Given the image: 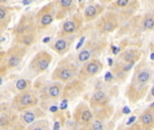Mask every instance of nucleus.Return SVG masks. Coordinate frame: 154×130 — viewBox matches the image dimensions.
<instances>
[{
  "label": "nucleus",
  "instance_id": "24",
  "mask_svg": "<svg viewBox=\"0 0 154 130\" xmlns=\"http://www.w3.org/2000/svg\"><path fill=\"white\" fill-rule=\"evenodd\" d=\"M35 119V115L32 112H26L24 115V121L26 123V124H31L34 121Z\"/></svg>",
  "mask_w": 154,
  "mask_h": 130
},
{
  "label": "nucleus",
  "instance_id": "14",
  "mask_svg": "<svg viewBox=\"0 0 154 130\" xmlns=\"http://www.w3.org/2000/svg\"><path fill=\"white\" fill-rule=\"evenodd\" d=\"M142 29L144 31H152L154 30V12L146 13L141 21Z\"/></svg>",
  "mask_w": 154,
  "mask_h": 130
},
{
  "label": "nucleus",
  "instance_id": "3",
  "mask_svg": "<svg viewBox=\"0 0 154 130\" xmlns=\"http://www.w3.org/2000/svg\"><path fill=\"white\" fill-rule=\"evenodd\" d=\"M119 27V19L117 14L107 11L103 14L96 22V28L101 33H110Z\"/></svg>",
  "mask_w": 154,
  "mask_h": 130
},
{
  "label": "nucleus",
  "instance_id": "11",
  "mask_svg": "<svg viewBox=\"0 0 154 130\" xmlns=\"http://www.w3.org/2000/svg\"><path fill=\"white\" fill-rule=\"evenodd\" d=\"M103 69L102 63L99 62L97 59H93L90 60L89 62L86 63L82 70H80V75L84 77H92L96 75L97 73H99Z\"/></svg>",
  "mask_w": 154,
  "mask_h": 130
},
{
  "label": "nucleus",
  "instance_id": "12",
  "mask_svg": "<svg viewBox=\"0 0 154 130\" xmlns=\"http://www.w3.org/2000/svg\"><path fill=\"white\" fill-rule=\"evenodd\" d=\"M72 41H73V39L68 35L60 36V38H58L53 44L51 48H53L56 52H58L59 54L62 55V54L66 53L68 52V50L70 49V46L72 44Z\"/></svg>",
  "mask_w": 154,
  "mask_h": 130
},
{
  "label": "nucleus",
  "instance_id": "4",
  "mask_svg": "<svg viewBox=\"0 0 154 130\" xmlns=\"http://www.w3.org/2000/svg\"><path fill=\"white\" fill-rule=\"evenodd\" d=\"M85 20L83 17V14L77 11L73 15L68 16L66 20H64V22L61 25L60 35L63 36L75 33L76 32L80 30Z\"/></svg>",
  "mask_w": 154,
  "mask_h": 130
},
{
  "label": "nucleus",
  "instance_id": "9",
  "mask_svg": "<svg viewBox=\"0 0 154 130\" xmlns=\"http://www.w3.org/2000/svg\"><path fill=\"white\" fill-rule=\"evenodd\" d=\"M105 6L103 4H91L85 7L83 12V17L85 22H92L96 18L100 17L105 13Z\"/></svg>",
  "mask_w": 154,
  "mask_h": 130
},
{
  "label": "nucleus",
  "instance_id": "38",
  "mask_svg": "<svg viewBox=\"0 0 154 130\" xmlns=\"http://www.w3.org/2000/svg\"><path fill=\"white\" fill-rule=\"evenodd\" d=\"M150 107H154V102H153V103H152V104L150 105Z\"/></svg>",
  "mask_w": 154,
  "mask_h": 130
},
{
  "label": "nucleus",
  "instance_id": "34",
  "mask_svg": "<svg viewBox=\"0 0 154 130\" xmlns=\"http://www.w3.org/2000/svg\"><path fill=\"white\" fill-rule=\"evenodd\" d=\"M8 0H0V5H5Z\"/></svg>",
  "mask_w": 154,
  "mask_h": 130
},
{
  "label": "nucleus",
  "instance_id": "31",
  "mask_svg": "<svg viewBox=\"0 0 154 130\" xmlns=\"http://www.w3.org/2000/svg\"><path fill=\"white\" fill-rule=\"evenodd\" d=\"M135 119H136V117H131V118L128 119V121H127V125H131V124H132V123L135 121Z\"/></svg>",
  "mask_w": 154,
  "mask_h": 130
},
{
  "label": "nucleus",
  "instance_id": "7",
  "mask_svg": "<svg viewBox=\"0 0 154 130\" xmlns=\"http://www.w3.org/2000/svg\"><path fill=\"white\" fill-rule=\"evenodd\" d=\"M77 73V67L71 63L60 64L53 72V79L62 81L71 80Z\"/></svg>",
  "mask_w": 154,
  "mask_h": 130
},
{
  "label": "nucleus",
  "instance_id": "33",
  "mask_svg": "<svg viewBox=\"0 0 154 130\" xmlns=\"http://www.w3.org/2000/svg\"><path fill=\"white\" fill-rule=\"evenodd\" d=\"M53 130H60V123L57 121L54 123V126H53Z\"/></svg>",
  "mask_w": 154,
  "mask_h": 130
},
{
  "label": "nucleus",
  "instance_id": "1",
  "mask_svg": "<svg viewBox=\"0 0 154 130\" xmlns=\"http://www.w3.org/2000/svg\"><path fill=\"white\" fill-rule=\"evenodd\" d=\"M37 29H39V27L36 20V15L25 13L21 16L19 22L15 25L14 33L17 36H21L32 33H36Z\"/></svg>",
  "mask_w": 154,
  "mask_h": 130
},
{
  "label": "nucleus",
  "instance_id": "13",
  "mask_svg": "<svg viewBox=\"0 0 154 130\" xmlns=\"http://www.w3.org/2000/svg\"><path fill=\"white\" fill-rule=\"evenodd\" d=\"M14 10L12 7L0 5V29L1 32L6 29L12 19V13Z\"/></svg>",
  "mask_w": 154,
  "mask_h": 130
},
{
  "label": "nucleus",
  "instance_id": "18",
  "mask_svg": "<svg viewBox=\"0 0 154 130\" xmlns=\"http://www.w3.org/2000/svg\"><path fill=\"white\" fill-rule=\"evenodd\" d=\"M32 102H33L32 96V94L28 93V92H27V93L23 94L22 96H20L19 100H18V103L22 107H28V106L32 105Z\"/></svg>",
  "mask_w": 154,
  "mask_h": 130
},
{
  "label": "nucleus",
  "instance_id": "27",
  "mask_svg": "<svg viewBox=\"0 0 154 130\" xmlns=\"http://www.w3.org/2000/svg\"><path fill=\"white\" fill-rule=\"evenodd\" d=\"M67 107H68V101L65 99V100H63V101L61 102V104H60V109L64 110V109H66Z\"/></svg>",
  "mask_w": 154,
  "mask_h": 130
},
{
  "label": "nucleus",
  "instance_id": "36",
  "mask_svg": "<svg viewBox=\"0 0 154 130\" xmlns=\"http://www.w3.org/2000/svg\"><path fill=\"white\" fill-rule=\"evenodd\" d=\"M151 94H152V96L154 97V87L151 89Z\"/></svg>",
  "mask_w": 154,
  "mask_h": 130
},
{
  "label": "nucleus",
  "instance_id": "15",
  "mask_svg": "<svg viewBox=\"0 0 154 130\" xmlns=\"http://www.w3.org/2000/svg\"><path fill=\"white\" fill-rule=\"evenodd\" d=\"M35 40H36V33H32L21 35V36H17L16 41L21 45L31 46L35 43Z\"/></svg>",
  "mask_w": 154,
  "mask_h": 130
},
{
  "label": "nucleus",
  "instance_id": "6",
  "mask_svg": "<svg viewBox=\"0 0 154 130\" xmlns=\"http://www.w3.org/2000/svg\"><path fill=\"white\" fill-rule=\"evenodd\" d=\"M53 57L47 52H38L30 63V69L36 73L42 72L50 66Z\"/></svg>",
  "mask_w": 154,
  "mask_h": 130
},
{
  "label": "nucleus",
  "instance_id": "10",
  "mask_svg": "<svg viewBox=\"0 0 154 130\" xmlns=\"http://www.w3.org/2000/svg\"><path fill=\"white\" fill-rule=\"evenodd\" d=\"M135 0H115L114 2L109 5L108 10L114 12V13H132L134 10L138 9V7H134Z\"/></svg>",
  "mask_w": 154,
  "mask_h": 130
},
{
  "label": "nucleus",
  "instance_id": "20",
  "mask_svg": "<svg viewBox=\"0 0 154 130\" xmlns=\"http://www.w3.org/2000/svg\"><path fill=\"white\" fill-rule=\"evenodd\" d=\"M48 94L51 98H58L60 94V87L58 85L50 86L48 90Z\"/></svg>",
  "mask_w": 154,
  "mask_h": 130
},
{
  "label": "nucleus",
  "instance_id": "25",
  "mask_svg": "<svg viewBox=\"0 0 154 130\" xmlns=\"http://www.w3.org/2000/svg\"><path fill=\"white\" fill-rule=\"evenodd\" d=\"M81 118L84 122H89L92 119V113L89 110H85L81 114Z\"/></svg>",
  "mask_w": 154,
  "mask_h": 130
},
{
  "label": "nucleus",
  "instance_id": "5",
  "mask_svg": "<svg viewBox=\"0 0 154 130\" xmlns=\"http://www.w3.org/2000/svg\"><path fill=\"white\" fill-rule=\"evenodd\" d=\"M77 9V0H55V18L58 20H62L68 15H73Z\"/></svg>",
  "mask_w": 154,
  "mask_h": 130
},
{
  "label": "nucleus",
  "instance_id": "29",
  "mask_svg": "<svg viewBox=\"0 0 154 130\" xmlns=\"http://www.w3.org/2000/svg\"><path fill=\"white\" fill-rule=\"evenodd\" d=\"M123 113L124 114H125V115H127V114H130L131 113V109L127 107V106H125V107H123Z\"/></svg>",
  "mask_w": 154,
  "mask_h": 130
},
{
  "label": "nucleus",
  "instance_id": "2",
  "mask_svg": "<svg viewBox=\"0 0 154 130\" xmlns=\"http://www.w3.org/2000/svg\"><path fill=\"white\" fill-rule=\"evenodd\" d=\"M56 17L55 1H51L42 7L36 13V20L40 30L49 27Z\"/></svg>",
  "mask_w": 154,
  "mask_h": 130
},
{
  "label": "nucleus",
  "instance_id": "19",
  "mask_svg": "<svg viewBox=\"0 0 154 130\" xmlns=\"http://www.w3.org/2000/svg\"><path fill=\"white\" fill-rule=\"evenodd\" d=\"M91 53L87 49H82L78 54V61L79 62H86L91 59Z\"/></svg>",
  "mask_w": 154,
  "mask_h": 130
},
{
  "label": "nucleus",
  "instance_id": "16",
  "mask_svg": "<svg viewBox=\"0 0 154 130\" xmlns=\"http://www.w3.org/2000/svg\"><path fill=\"white\" fill-rule=\"evenodd\" d=\"M150 79V70L146 67H142V69H140L136 74V81L137 82H139L141 84L148 82Z\"/></svg>",
  "mask_w": 154,
  "mask_h": 130
},
{
  "label": "nucleus",
  "instance_id": "22",
  "mask_svg": "<svg viewBox=\"0 0 154 130\" xmlns=\"http://www.w3.org/2000/svg\"><path fill=\"white\" fill-rule=\"evenodd\" d=\"M93 99H94L96 102H98L99 104L105 103V102L107 101L106 95H105L104 92H102V91H97V92H96V93L94 94V96H93Z\"/></svg>",
  "mask_w": 154,
  "mask_h": 130
},
{
  "label": "nucleus",
  "instance_id": "28",
  "mask_svg": "<svg viewBox=\"0 0 154 130\" xmlns=\"http://www.w3.org/2000/svg\"><path fill=\"white\" fill-rule=\"evenodd\" d=\"M115 0H100V3L103 5H106V4H112L113 2H114Z\"/></svg>",
  "mask_w": 154,
  "mask_h": 130
},
{
  "label": "nucleus",
  "instance_id": "32",
  "mask_svg": "<svg viewBox=\"0 0 154 130\" xmlns=\"http://www.w3.org/2000/svg\"><path fill=\"white\" fill-rule=\"evenodd\" d=\"M50 112H56V111H58V107L57 106H51L50 107Z\"/></svg>",
  "mask_w": 154,
  "mask_h": 130
},
{
  "label": "nucleus",
  "instance_id": "8",
  "mask_svg": "<svg viewBox=\"0 0 154 130\" xmlns=\"http://www.w3.org/2000/svg\"><path fill=\"white\" fill-rule=\"evenodd\" d=\"M26 53L25 48L22 46H14L12 47L7 52L6 66L9 69L17 67L22 62L24 56Z\"/></svg>",
  "mask_w": 154,
  "mask_h": 130
},
{
  "label": "nucleus",
  "instance_id": "21",
  "mask_svg": "<svg viewBox=\"0 0 154 130\" xmlns=\"http://www.w3.org/2000/svg\"><path fill=\"white\" fill-rule=\"evenodd\" d=\"M141 120L145 126L150 125L152 123V120H153V115L150 112H145L144 114L142 115Z\"/></svg>",
  "mask_w": 154,
  "mask_h": 130
},
{
  "label": "nucleus",
  "instance_id": "17",
  "mask_svg": "<svg viewBox=\"0 0 154 130\" xmlns=\"http://www.w3.org/2000/svg\"><path fill=\"white\" fill-rule=\"evenodd\" d=\"M141 56V53L138 52V51H128L126 52H124V54L123 55V60L124 62H126L127 63H132V62H134L139 60Z\"/></svg>",
  "mask_w": 154,
  "mask_h": 130
},
{
  "label": "nucleus",
  "instance_id": "35",
  "mask_svg": "<svg viewBox=\"0 0 154 130\" xmlns=\"http://www.w3.org/2000/svg\"><path fill=\"white\" fill-rule=\"evenodd\" d=\"M32 130H42V128H41V127H34Z\"/></svg>",
  "mask_w": 154,
  "mask_h": 130
},
{
  "label": "nucleus",
  "instance_id": "37",
  "mask_svg": "<svg viewBox=\"0 0 154 130\" xmlns=\"http://www.w3.org/2000/svg\"><path fill=\"white\" fill-rule=\"evenodd\" d=\"M150 58H151L152 60H154V53H152V54L150 55Z\"/></svg>",
  "mask_w": 154,
  "mask_h": 130
},
{
  "label": "nucleus",
  "instance_id": "23",
  "mask_svg": "<svg viewBox=\"0 0 154 130\" xmlns=\"http://www.w3.org/2000/svg\"><path fill=\"white\" fill-rule=\"evenodd\" d=\"M27 84H28V82L24 79H20L16 81L15 87L18 90H24L27 88Z\"/></svg>",
  "mask_w": 154,
  "mask_h": 130
},
{
  "label": "nucleus",
  "instance_id": "26",
  "mask_svg": "<svg viewBox=\"0 0 154 130\" xmlns=\"http://www.w3.org/2000/svg\"><path fill=\"white\" fill-rule=\"evenodd\" d=\"M93 130H103L102 123L98 120L95 121L94 124H93Z\"/></svg>",
  "mask_w": 154,
  "mask_h": 130
},
{
  "label": "nucleus",
  "instance_id": "30",
  "mask_svg": "<svg viewBox=\"0 0 154 130\" xmlns=\"http://www.w3.org/2000/svg\"><path fill=\"white\" fill-rule=\"evenodd\" d=\"M112 79H113L112 73H111V72H107V73L106 74V76H105V80H106V81H110V80H112Z\"/></svg>",
  "mask_w": 154,
  "mask_h": 130
}]
</instances>
